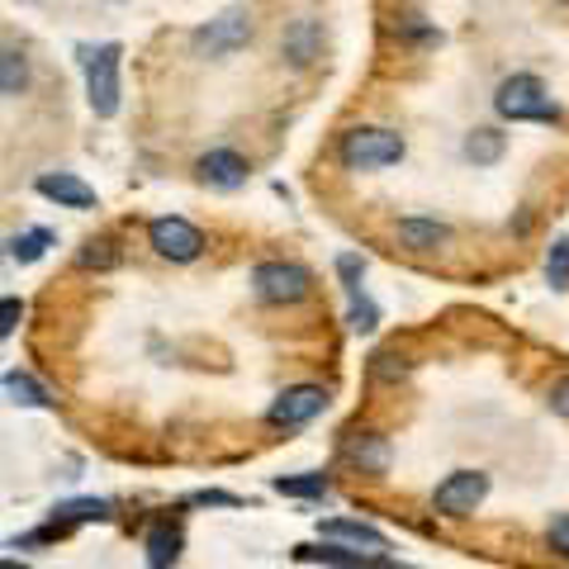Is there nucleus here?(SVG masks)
Returning <instances> with one entry per match:
<instances>
[{
    "instance_id": "f257e3e1",
    "label": "nucleus",
    "mask_w": 569,
    "mask_h": 569,
    "mask_svg": "<svg viewBox=\"0 0 569 569\" xmlns=\"http://www.w3.org/2000/svg\"><path fill=\"white\" fill-rule=\"evenodd\" d=\"M493 110L512 119V123H550V119H560V104L546 96V86L537 77H508L503 86H498V96H493Z\"/></svg>"
},
{
    "instance_id": "f03ea898",
    "label": "nucleus",
    "mask_w": 569,
    "mask_h": 569,
    "mask_svg": "<svg viewBox=\"0 0 569 569\" xmlns=\"http://www.w3.org/2000/svg\"><path fill=\"white\" fill-rule=\"evenodd\" d=\"M337 157H342L347 171H385L403 162V138L389 129H351L337 142Z\"/></svg>"
},
{
    "instance_id": "7ed1b4c3",
    "label": "nucleus",
    "mask_w": 569,
    "mask_h": 569,
    "mask_svg": "<svg viewBox=\"0 0 569 569\" xmlns=\"http://www.w3.org/2000/svg\"><path fill=\"white\" fill-rule=\"evenodd\" d=\"M119 58H123L119 43L81 48V62H86V100H91V110L100 119H110L119 110Z\"/></svg>"
},
{
    "instance_id": "20e7f679",
    "label": "nucleus",
    "mask_w": 569,
    "mask_h": 569,
    "mask_svg": "<svg viewBox=\"0 0 569 569\" xmlns=\"http://www.w3.org/2000/svg\"><path fill=\"white\" fill-rule=\"evenodd\" d=\"M309 290L313 276L295 261H261L252 271V295L261 305H299V299H309Z\"/></svg>"
},
{
    "instance_id": "39448f33",
    "label": "nucleus",
    "mask_w": 569,
    "mask_h": 569,
    "mask_svg": "<svg viewBox=\"0 0 569 569\" xmlns=\"http://www.w3.org/2000/svg\"><path fill=\"white\" fill-rule=\"evenodd\" d=\"M485 493H489V475H479V470H456L447 475L441 485L432 489V508L441 512V518H475V508L485 503Z\"/></svg>"
},
{
    "instance_id": "423d86ee",
    "label": "nucleus",
    "mask_w": 569,
    "mask_h": 569,
    "mask_svg": "<svg viewBox=\"0 0 569 569\" xmlns=\"http://www.w3.org/2000/svg\"><path fill=\"white\" fill-rule=\"evenodd\" d=\"M148 242L157 247V257H167V261H194V257L204 252V233L194 223L176 219V213L148 223Z\"/></svg>"
},
{
    "instance_id": "0eeeda50",
    "label": "nucleus",
    "mask_w": 569,
    "mask_h": 569,
    "mask_svg": "<svg viewBox=\"0 0 569 569\" xmlns=\"http://www.w3.org/2000/svg\"><path fill=\"white\" fill-rule=\"evenodd\" d=\"M247 39H252V20H247V10H228V14L209 20L200 33H194V48L209 52V58H228V52H238Z\"/></svg>"
},
{
    "instance_id": "6e6552de",
    "label": "nucleus",
    "mask_w": 569,
    "mask_h": 569,
    "mask_svg": "<svg viewBox=\"0 0 569 569\" xmlns=\"http://www.w3.org/2000/svg\"><path fill=\"white\" fill-rule=\"evenodd\" d=\"M328 408V389H318V385H295V389H284V395L271 403V422L276 427H305L313 422L318 413Z\"/></svg>"
},
{
    "instance_id": "1a4fd4ad",
    "label": "nucleus",
    "mask_w": 569,
    "mask_h": 569,
    "mask_svg": "<svg viewBox=\"0 0 569 569\" xmlns=\"http://www.w3.org/2000/svg\"><path fill=\"white\" fill-rule=\"evenodd\" d=\"M318 531H323L328 541H347L351 550H361V556H376V560H385V550H389L385 531L366 527V522H351V518H332V522H318Z\"/></svg>"
},
{
    "instance_id": "9d476101",
    "label": "nucleus",
    "mask_w": 569,
    "mask_h": 569,
    "mask_svg": "<svg viewBox=\"0 0 569 569\" xmlns=\"http://www.w3.org/2000/svg\"><path fill=\"white\" fill-rule=\"evenodd\" d=\"M39 194H43V200H58L62 209H96V190L86 181H77L71 171L39 176Z\"/></svg>"
},
{
    "instance_id": "9b49d317",
    "label": "nucleus",
    "mask_w": 569,
    "mask_h": 569,
    "mask_svg": "<svg viewBox=\"0 0 569 569\" xmlns=\"http://www.w3.org/2000/svg\"><path fill=\"white\" fill-rule=\"evenodd\" d=\"M200 176L213 190H238L247 181V162L238 152H228V148H213V152L200 157Z\"/></svg>"
},
{
    "instance_id": "f8f14e48",
    "label": "nucleus",
    "mask_w": 569,
    "mask_h": 569,
    "mask_svg": "<svg viewBox=\"0 0 569 569\" xmlns=\"http://www.w3.org/2000/svg\"><path fill=\"white\" fill-rule=\"evenodd\" d=\"M342 456L351 460L361 475H385L389 470V447H385V437H351Z\"/></svg>"
},
{
    "instance_id": "ddd939ff",
    "label": "nucleus",
    "mask_w": 569,
    "mask_h": 569,
    "mask_svg": "<svg viewBox=\"0 0 569 569\" xmlns=\"http://www.w3.org/2000/svg\"><path fill=\"white\" fill-rule=\"evenodd\" d=\"M318 43H323V29H318L313 20H295L290 29H284V58H290L295 67H309L318 58Z\"/></svg>"
},
{
    "instance_id": "4468645a",
    "label": "nucleus",
    "mask_w": 569,
    "mask_h": 569,
    "mask_svg": "<svg viewBox=\"0 0 569 569\" xmlns=\"http://www.w3.org/2000/svg\"><path fill=\"white\" fill-rule=\"evenodd\" d=\"M181 527H171V522H157L148 531V565L152 569H171L176 560H181Z\"/></svg>"
},
{
    "instance_id": "2eb2a0df",
    "label": "nucleus",
    "mask_w": 569,
    "mask_h": 569,
    "mask_svg": "<svg viewBox=\"0 0 569 569\" xmlns=\"http://www.w3.org/2000/svg\"><path fill=\"white\" fill-rule=\"evenodd\" d=\"M447 238H451L447 223H437V219H399V242L413 247V252H432Z\"/></svg>"
},
{
    "instance_id": "dca6fc26",
    "label": "nucleus",
    "mask_w": 569,
    "mask_h": 569,
    "mask_svg": "<svg viewBox=\"0 0 569 569\" xmlns=\"http://www.w3.org/2000/svg\"><path fill=\"white\" fill-rule=\"evenodd\" d=\"M114 518V503L104 498H77V503H58V522L71 527V522H110Z\"/></svg>"
},
{
    "instance_id": "f3484780",
    "label": "nucleus",
    "mask_w": 569,
    "mask_h": 569,
    "mask_svg": "<svg viewBox=\"0 0 569 569\" xmlns=\"http://www.w3.org/2000/svg\"><path fill=\"white\" fill-rule=\"evenodd\" d=\"M52 242H58V238H52L48 228H29V233H14V238H10V261L33 266V261H39V257L48 252Z\"/></svg>"
},
{
    "instance_id": "a211bd4d",
    "label": "nucleus",
    "mask_w": 569,
    "mask_h": 569,
    "mask_svg": "<svg viewBox=\"0 0 569 569\" xmlns=\"http://www.w3.org/2000/svg\"><path fill=\"white\" fill-rule=\"evenodd\" d=\"M466 157L475 167H493L498 157H503V133H498V129H475L466 138Z\"/></svg>"
},
{
    "instance_id": "6ab92c4d",
    "label": "nucleus",
    "mask_w": 569,
    "mask_h": 569,
    "mask_svg": "<svg viewBox=\"0 0 569 569\" xmlns=\"http://www.w3.org/2000/svg\"><path fill=\"white\" fill-rule=\"evenodd\" d=\"M6 395H10V403H24V408H48V403H52L48 389H43L39 380L20 376V370H10V376H6Z\"/></svg>"
},
{
    "instance_id": "aec40b11",
    "label": "nucleus",
    "mask_w": 569,
    "mask_h": 569,
    "mask_svg": "<svg viewBox=\"0 0 569 569\" xmlns=\"http://www.w3.org/2000/svg\"><path fill=\"white\" fill-rule=\"evenodd\" d=\"M276 493H290V498H323L328 493V475H280L271 479Z\"/></svg>"
},
{
    "instance_id": "412c9836",
    "label": "nucleus",
    "mask_w": 569,
    "mask_h": 569,
    "mask_svg": "<svg viewBox=\"0 0 569 569\" xmlns=\"http://www.w3.org/2000/svg\"><path fill=\"white\" fill-rule=\"evenodd\" d=\"M24 81H29V67L24 58L14 48H6V58H0V91H6V100H14L24 91Z\"/></svg>"
},
{
    "instance_id": "4be33fe9",
    "label": "nucleus",
    "mask_w": 569,
    "mask_h": 569,
    "mask_svg": "<svg viewBox=\"0 0 569 569\" xmlns=\"http://www.w3.org/2000/svg\"><path fill=\"white\" fill-rule=\"evenodd\" d=\"M546 280L556 284V290H569V238H560L556 247H550V257H546Z\"/></svg>"
},
{
    "instance_id": "5701e85b",
    "label": "nucleus",
    "mask_w": 569,
    "mask_h": 569,
    "mask_svg": "<svg viewBox=\"0 0 569 569\" xmlns=\"http://www.w3.org/2000/svg\"><path fill=\"white\" fill-rule=\"evenodd\" d=\"M337 276H342L347 295L356 299V295H361V276H366V261H361V257H337Z\"/></svg>"
},
{
    "instance_id": "b1692460",
    "label": "nucleus",
    "mask_w": 569,
    "mask_h": 569,
    "mask_svg": "<svg viewBox=\"0 0 569 569\" xmlns=\"http://www.w3.org/2000/svg\"><path fill=\"white\" fill-rule=\"evenodd\" d=\"M376 318H380V309L370 305L366 295H356V299H351V318H347V323H351L356 332H370V328H376Z\"/></svg>"
},
{
    "instance_id": "393cba45",
    "label": "nucleus",
    "mask_w": 569,
    "mask_h": 569,
    "mask_svg": "<svg viewBox=\"0 0 569 569\" xmlns=\"http://www.w3.org/2000/svg\"><path fill=\"white\" fill-rule=\"evenodd\" d=\"M546 537H550V546H556V556L569 560V512H556V518H550Z\"/></svg>"
},
{
    "instance_id": "a878e982",
    "label": "nucleus",
    "mask_w": 569,
    "mask_h": 569,
    "mask_svg": "<svg viewBox=\"0 0 569 569\" xmlns=\"http://www.w3.org/2000/svg\"><path fill=\"white\" fill-rule=\"evenodd\" d=\"M119 261V252H110V242H91L81 252V266H114Z\"/></svg>"
},
{
    "instance_id": "bb28decb",
    "label": "nucleus",
    "mask_w": 569,
    "mask_h": 569,
    "mask_svg": "<svg viewBox=\"0 0 569 569\" xmlns=\"http://www.w3.org/2000/svg\"><path fill=\"white\" fill-rule=\"evenodd\" d=\"M194 503H204V508H242V498L219 493V489H204V493H194Z\"/></svg>"
},
{
    "instance_id": "cd10ccee",
    "label": "nucleus",
    "mask_w": 569,
    "mask_h": 569,
    "mask_svg": "<svg viewBox=\"0 0 569 569\" xmlns=\"http://www.w3.org/2000/svg\"><path fill=\"white\" fill-rule=\"evenodd\" d=\"M20 299H6V305H0V337H10L14 332V323H20Z\"/></svg>"
},
{
    "instance_id": "c85d7f7f",
    "label": "nucleus",
    "mask_w": 569,
    "mask_h": 569,
    "mask_svg": "<svg viewBox=\"0 0 569 569\" xmlns=\"http://www.w3.org/2000/svg\"><path fill=\"white\" fill-rule=\"evenodd\" d=\"M550 408H556L560 418H569V380H560L556 389H550Z\"/></svg>"
},
{
    "instance_id": "c756f323",
    "label": "nucleus",
    "mask_w": 569,
    "mask_h": 569,
    "mask_svg": "<svg viewBox=\"0 0 569 569\" xmlns=\"http://www.w3.org/2000/svg\"><path fill=\"white\" fill-rule=\"evenodd\" d=\"M0 569H24V565H14V560H6V565H0Z\"/></svg>"
}]
</instances>
